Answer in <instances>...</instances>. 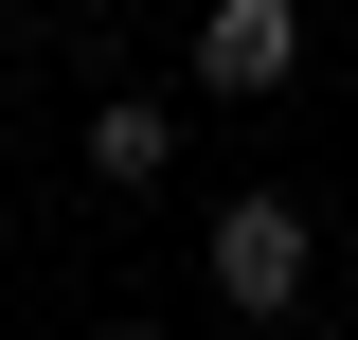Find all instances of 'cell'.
Masks as SVG:
<instances>
[{
    "instance_id": "6da1fadb",
    "label": "cell",
    "mask_w": 358,
    "mask_h": 340,
    "mask_svg": "<svg viewBox=\"0 0 358 340\" xmlns=\"http://www.w3.org/2000/svg\"><path fill=\"white\" fill-rule=\"evenodd\" d=\"M305 269H322V215L287 197V179H251V197L197 215V287H215L251 340H268V323H305Z\"/></svg>"
},
{
    "instance_id": "7a4b0ae2",
    "label": "cell",
    "mask_w": 358,
    "mask_h": 340,
    "mask_svg": "<svg viewBox=\"0 0 358 340\" xmlns=\"http://www.w3.org/2000/svg\"><path fill=\"white\" fill-rule=\"evenodd\" d=\"M179 72L215 90V108H268V90L305 72V0H215V18L179 36Z\"/></svg>"
},
{
    "instance_id": "3957f363",
    "label": "cell",
    "mask_w": 358,
    "mask_h": 340,
    "mask_svg": "<svg viewBox=\"0 0 358 340\" xmlns=\"http://www.w3.org/2000/svg\"><path fill=\"white\" fill-rule=\"evenodd\" d=\"M72 162L108 179V197H162V179H179V108H143V90H90V126H72Z\"/></svg>"
},
{
    "instance_id": "277c9868",
    "label": "cell",
    "mask_w": 358,
    "mask_h": 340,
    "mask_svg": "<svg viewBox=\"0 0 358 340\" xmlns=\"http://www.w3.org/2000/svg\"><path fill=\"white\" fill-rule=\"evenodd\" d=\"M90 340H179V323H90Z\"/></svg>"
},
{
    "instance_id": "5b68a950",
    "label": "cell",
    "mask_w": 358,
    "mask_h": 340,
    "mask_svg": "<svg viewBox=\"0 0 358 340\" xmlns=\"http://www.w3.org/2000/svg\"><path fill=\"white\" fill-rule=\"evenodd\" d=\"M0 233H18V197H0Z\"/></svg>"
}]
</instances>
